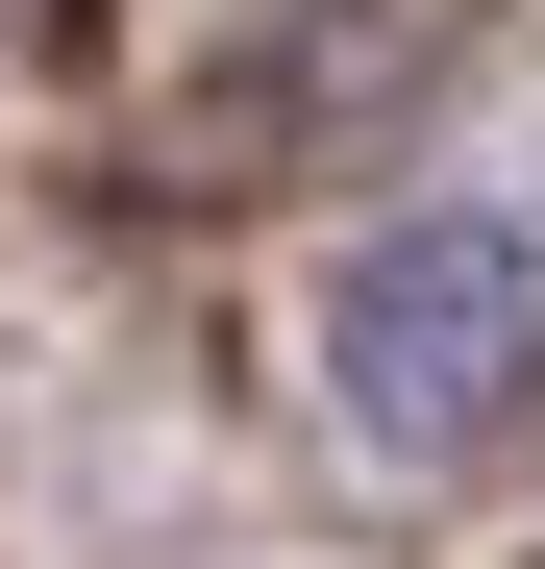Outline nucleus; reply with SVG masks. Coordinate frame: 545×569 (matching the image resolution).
<instances>
[{
  "label": "nucleus",
  "instance_id": "1",
  "mask_svg": "<svg viewBox=\"0 0 545 569\" xmlns=\"http://www.w3.org/2000/svg\"><path fill=\"white\" fill-rule=\"evenodd\" d=\"M521 371H545V248L472 223V199H422L323 272V397L373 470H446V446H496L521 421Z\"/></svg>",
  "mask_w": 545,
  "mask_h": 569
}]
</instances>
